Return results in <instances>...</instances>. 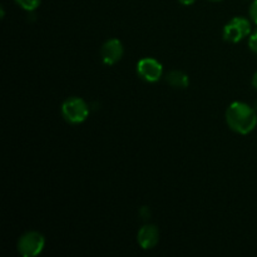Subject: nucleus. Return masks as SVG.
Listing matches in <instances>:
<instances>
[{"label": "nucleus", "instance_id": "obj_1", "mask_svg": "<svg viewBox=\"0 0 257 257\" xmlns=\"http://www.w3.org/2000/svg\"><path fill=\"white\" fill-rule=\"evenodd\" d=\"M228 128L238 135H248L257 125V113L251 105L243 102H233L226 109Z\"/></svg>", "mask_w": 257, "mask_h": 257}, {"label": "nucleus", "instance_id": "obj_2", "mask_svg": "<svg viewBox=\"0 0 257 257\" xmlns=\"http://www.w3.org/2000/svg\"><path fill=\"white\" fill-rule=\"evenodd\" d=\"M62 115L70 124H80L89 115V107L84 99L79 97H69L63 102Z\"/></svg>", "mask_w": 257, "mask_h": 257}, {"label": "nucleus", "instance_id": "obj_3", "mask_svg": "<svg viewBox=\"0 0 257 257\" xmlns=\"http://www.w3.org/2000/svg\"><path fill=\"white\" fill-rule=\"evenodd\" d=\"M45 247V238L38 231H28L20 236L18 241V252L23 257H35L43 252Z\"/></svg>", "mask_w": 257, "mask_h": 257}, {"label": "nucleus", "instance_id": "obj_4", "mask_svg": "<svg viewBox=\"0 0 257 257\" xmlns=\"http://www.w3.org/2000/svg\"><path fill=\"white\" fill-rule=\"evenodd\" d=\"M251 33L250 20L242 17H235L223 27L222 38L227 43L236 44L248 37Z\"/></svg>", "mask_w": 257, "mask_h": 257}, {"label": "nucleus", "instance_id": "obj_5", "mask_svg": "<svg viewBox=\"0 0 257 257\" xmlns=\"http://www.w3.org/2000/svg\"><path fill=\"white\" fill-rule=\"evenodd\" d=\"M137 73L146 82L156 83L163 75V67L155 58H143L138 60Z\"/></svg>", "mask_w": 257, "mask_h": 257}, {"label": "nucleus", "instance_id": "obj_6", "mask_svg": "<svg viewBox=\"0 0 257 257\" xmlns=\"http://www.w3.org/2000/svg\"><path fill=\"white\" fill-rule=\"evenodd\" d=\"M124 54V48H123L122 42L117 38H110L105 40L104 44L100 48V58L103 63L107 65H114L122 59Z\"/></svg>", "mask_w": 257, "mask_h": 257}, {"label": "nucleus", "instance_id": "obj_7", "mask_svg": "<svg viewBox=\"0 0 257 257\" xmlns=\"http://www.w3.org/2000/svg\"><path fill=\"white\" fill-rule=\"evenodd\" d=\"M137 242L143 250H151L155 248L160 242V230L153 223L142 226L138 230L137 233Z\"/></svg>", "mask_w": 257, "mask_h": 257}, {"label": "nucleus", "instance_id": "obj_8", "mask_svg": "<svg viewBox=\"0 0 257 257\" xmlns=\"http://www.w3.org/2000/svg\"><path fill=\"white\" fill-rule=\"evenodd\" d=\"M166 82L176 89H186L190 85V78L182 70H172L166 75Z\"/></svg>", "mask_w": 257, "mask_h": 257}, {"label": "nucleus", "instance_id": "obj_9", "mask_svg": "<svg viewBox=\"0 0 257 257\" xmlns=\"http://www.w3.org/2000/svg\"><path fill=\"white\" fill-rule=\"evenodd\" d=\"M15 3L27 12H34L39 8L42 0H15Z\"/></svg>", "mask_w": 257, "mask_h": 257}, {"label": "nucleus", "instance_id": "obj_10", "mask_svg": "<svg viewBox=\"0 0 257 257\" xmlns=\"http://www.w3.org/2000/svg\"><path fill=\"white\" fill-rule=\"evenodd\" d=\"M248 48H250L251 52L257 54V30H255L248 38Z\"/></svg>", "mask_w": 257, "mask_h": 257}, {"label": "nucleus", "instance_id": "obj_11", "mask_svg": "<svg viewBox=\"0 0 257 257\" xmlns=\"http://www.w3.org/2000/svg\"><path fill=\"white\" fill-rule=\"evenodd\" d=\"M248 14H250L251 20H252V22L257 25V0H253V2L251 3L250 10H248Z\"/></svg>", "mask_w": 257, "mask_h": 257}, {"label": "nucleus", "instance_id": "obj_12", "mask_svg": "<svg viewBox=\"0 0 257 257\" xmlns=\"http://www.w3.org/2000/svg\"><path fill=\"white\" fill-rule=\"evenodd\" d=\"M182 5H186V7H190V5L195 4L196 0H178Z\"/></svg>", "mask_w": 257, "mask_h": 257}, {"label": "nucleus", "instance_id": "obj_13", "mask_svg": "<svg viewBox=\"0 0 257 257\" xmlns=\"http://www.w3.org/2000/svg\"><path fill=\"white\" fill-rule=\"evenodd\" d=\"M251 83H252V87L255 88V89L257 90V72L253 74L252 77V80H251Z\"/></svg>", "mask_w": 257, "mask_h": 257}, {"label": "nucleus", "instance_id": "obj_14", "mask_svg": "<svg viewBox=\"0 0 257 257\" xmlns=\"http://www.w3.org/2000/svg\"><path fill=\"white\" fill-rule=\"evenodd\" d=\"M211 2H221V0H211Z\"/></svg>", "mask_w": 257, "mask_h": 257}]
</instances>
